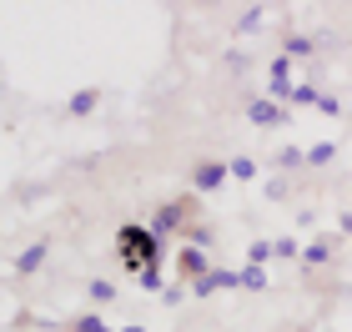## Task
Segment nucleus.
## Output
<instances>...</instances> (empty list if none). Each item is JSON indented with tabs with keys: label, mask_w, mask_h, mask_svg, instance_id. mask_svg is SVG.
I'll use <instances>...</instances> for the list:
<instances>
[{
	"label": "nucleus",
	"mask_w": 352,
	"mask_h": 332,
	"mask_svg": "<svg viewBox=\"0 0 352 332\" xmlns=\"http://www.w3.org/2000/svg\"><path fill=\"white\" fill-rule=\"evenodd\" d=\"M45 257H51V242H30V247L21 252V257H15V267H10V272L25 282V277H36L41 267H45Z\"/></svg>",
	"instance_id": "0eeeda50"
},
{
	"label": "nucleus",
	"mask_w": 352,
	"mask_h": 332,
	"mask_svg": "<svg viewBox=\"0 0 352 332\" xmlns=\"http://www.w3.org/2000/svg\"><path fill=\"white\" fill-rule=\"evenodd\" d=\"M242 287L247 292H262L267 287V267H242Z\"/></svg>",
	"instance_id": "6ab92c4d"
},
{
	"label": "nucleus",
	"mask_w": 352,
	"mask_h": 332,
	"mask_svg": "<svg viewBox=\"0 0 352 332\" xmlns=\"http://www.w3.org/2000/svg\"><path fill=\"white\" fill-rule=\"evenodd\" d=\"M182 242H186V247H201V252H212V247H217V232L206 227V221H191V227L182 232Z\"/></svg>",
	"instance_id": "1a4fd4ad"
},
{
	"label": "nucleus",
	"mask_w": 352,
	"mask_h": 332,
	"mask_svg": "<svg viewBox=\"0 0 352 332\" xmlns=\"http://www.w3.org/2000/svg\"><path fill=\"white\" fill-rule=\"evenodd\" d=\"M66 332H111V327L101 322V312H76V318L66 322Z\"/></svg>",
	"instance_id": "ddd939ff"
},
{
	"label": "nucleus",
	"mask_w": 352,
	"mask_h": 332,
	"mask_svg": "<svg viewBox=\"0 0 352 332\" xmlns=\"http://www.w3.org/2000/svg\"><path fill=\"white\" fill-rule=\"evenodd\" d=\"M136 282H141L146 292H162V262H156V267H146V272H141Z\"/></svg>",
	"instance_id": "5701e85b"
},
{
	"label": "nucleus",
	"mask_w": 352,
	"mask_h": 332,
	"mask_svg": "<svg viewBox=\"0 0 352 332\" xmlns=\"http://www.w3.org/2000/svg\"><path fill=\"white\" fill-rule=\"evenodd\" d=\"M217 292V282H212V272H206L201 282H191V297H212Z\"/></svg>",
	"instance_id": "a878e982"
},
{
	"label": "nucleus",
	"mask_w": 352,
	"mask_h": 332,
	"mask_svg": "<svg viewBox=\"0 0 352 332\" xmlns=\"http://www.w3.org/2000/svg\"><path fill=\"white\" fill-rule=\"evenodd\" d=\"M292 101L297 106H317V101H322V91H317V86H292Z\"/></svg>",
	"instance_id": "412c9836"
},
{
	"label": "nucleus",
	"mask_w": 352,
	"mask_h": 332,
	"mask_svg": "<svg viewBox=\"0 0 352 332\" xmlns=\"http://www.w3.org/2000/svg\"><path fill=\"white\" fill-rule=\"evenodd\" d=\"M262 5H252V10H242V15H236V30H242V36H252V30H262Z\"/></svg>",
	"instance_id": "a211bd4d"
},
{
	"label": "nucleus",
	"mask_w": 352,
	"mask_h": 332,
	"mask_svg": "<svg viewBox=\"0 0 352 332\" xmlns=\"http://www.w3.org/2000/svg\"><path fill=\"white\" fill-rule=\"evenodd\" d=\"M277 166H282V171L307 166V151H302V146H277Z\"/></svg>",
	"instance_id": "4468645a"
},
{
	"label": "nucleus",
	"mask_w": 352,
	"mask_h": 332,
	"mask_svg": "<svg viewBox=\"0 0 352 332\" xmlns=\"http://www.w3.org/2000/svg\"><path fill=\"white\" fill-rule=\"evenodd\" d=\"M247 121H252V126H262V131H272V126H282V121H287V106H277L272 96L247 101Z\"/></svg>",
	"instance_id": "423d86ee"
},
{
	"label": "nucleus",
	"mask_w": 352,
	"mask_h": 332,
	"mask_svg": "<svg viewBox=\"0 0 352 332\" xmlns=\"http://www.w3.org/2000/svg\"><path fill=\"white\" fill-rule=\"evenodd\" d=\"M227 171H232L236 181H257V162H252V156H232Z\"/></svg>",
	"instance_id": "2eb2a0df"
},
{
	"label": "nucleus",
	"mask_w": 352,
	"mask_h": 332,
	"mask_svg": "<svg viewBox=\"0 0 352 332\" xmlns=\"http://www.w3.org/2000/svg\"><path fill=\"white\" fill-rule=\"evenodd\" d=\"M267 262H277V257H272V242L262 236V242H252V247H247V267H267Z\"/></svg>",
	"instance_id": "dca6fc26"
},
{
	"label": "nucleus",
	"mask_w": 352,
	"mask_h": 332,
	"mask_svg": "<svg viewBox=\"0 0 352 332\" xmlns=\"http://www.w3.org/2000/svg\"><path fill=\"white\" fill-rule=\"evenodd\" d=\"M162 236H156L151 227H146V221H126V227L116 232V257H121V267H126V272H146V267H156V262H162Z\"/></svg>",
	"instance_id": "f257e3e1"
},
{
	"label": "nucleus",
	"mask_w": 352,
	"mask_h": 332,
	"mask_svg": "<svg viewBox=\"0 0 352 332\" xmlns=\"http://www.w3.org/2000/svg\"><path fill=\"white\" fill-rule=\"evenodd\" d=\"M206 272H212V262H206V252L201 247H176V277H182L186 282V287H191V282H201Z\"/></svg>",
	"instance_id": "39448f33"
},
{
	"label": "nucleus",
	"mask_w": 352,
	"mask_h": 332,
	"mask_svg": "<svg viewBox=\"0 0 352 332\" xmlns=\"http://www.w3.org/2000/svg\"><path fill=\"white\" fill-rule=\"evenodd\" d=\"M96 101H101V91H96V86H86V91H76V96L66 101V111H71V116H91V111H96Z\"/></svg>",
	"instance_id": "9d476101"
},
{
	"label": "nucleus",
	"mask_w": 352,
	"mask_h": 332,
	"mask_svg": "<svg viewBox=\"0 0 352 332\" xmlns=\"http://www.w3.org/2000/svg\"><path fill=\"white\" fill-rule=\"evenodd\" d=\"M121 332H146V327H136V322H131V327H121Z\"/></svg>",
	"instance_id": "cd10ccee"
},
{
	"label": "nucleus",
	"mask_w": 352,
	"mask_h": 332,
	"mask_svg": "<svg viewBox=\"0 0 352 332\" xmlns=\"http://www.w3.org/2000/svg\"><path fill=\"white\" fill-rule=\"evenodd\" d=\"M186 292H191L186 282H171V287H162V302H166V307H176V302H182Z\"/></svg>",
	"instance_id": "b1692460"
},
{
	"label": "nucleus",
	"mask_w": 352,
	"mask_h": 332,
	"mask_svg": "<svg viewBox=\"0 0 352 332\" xmlns=\"http://www.w3.org/2000/svg\"><path fill=\"white\" fill-rule=\"evenodd\" d=\"M338 232H342V236H352V212H342V217H338Z\"/></svg>",
	"instance_id": "bb28decb"
},
{
	"label": "nucleus",
	"mask_w": 352,
	"mask_h": 332,
	"mask_svg": "<svg viewBox=\"0 0 352 332\" xmlns=\"http://www.w3.org/2000/svg\"><path fill=\"white\" fill-rule=\"evenodd\" d=\"M86 297L96 307H106V302H116V282H106V277H91L86 282Z\"/></svg>",
	"instance_id": "9b49d317"
},
{
	"label": "nucleus",
	"mask_w": 352,
	"mask_h": 332,
	"mask_svg": "<svg viewBox=\"0 0 352 332\" xmlns=\"http://www.w3.org/2000/svg\"><path fill=\"white\" fill-rule=\"evenodd\" d=\"M317 111H322V116H342V101H338V96H327V91H322V101H317Z\"/></svg>",
	"instance_id": "393cba45"
},
{
	"label": "nucleus",
	"mask_w": 352,
	"mask_h": 332,
	"mask_svg": "<svg viewBox=\"0 0 352 332\" xmlns=\"http://www.w3.org/2000/svg\"><path fill=\"white\" fill-rule=\"evenodd\" d=\"M277 332H282V327H277Z\"/></svg>",
	"instance_id": "c85d7f7f"
},
{
	"label": "nucleus",
	"mask_w": 352,
	"mask_h": 332,
	"mask_svg": "<svg viewBox=\"0 0 352 332\" xmlns=\"http://www.w3.org/2000/svg\"><path fill=\"white\" fill-rule=\"evenodd\" d=\"M332 156H338V141H317V146L307 151V166H327Z\"/></svg>",
	"instance_id": "f3484780"
},
{
	"label": "nucleus",
	"mask_w": 352,
	"mask_h": 332,
	"mask_svg": "<svg viewBox=\"0 0 352 332\" xmlns=\"http://www.w3.org/2000/svg\"><path fill=\"white\" fill-rule=\"evenodd\" d=\"M338 247H342V232H317L307 247H302V267L307 272H317V267H327L332 257H338Z\"/></svg>",
	"instance_id": "7ed1b4c3"
},
{
	"label": "nucleus",
	"mask_w": 352,
	"mask_h": 332,
	"mask_svg": "<svg viewBox=\"0 0 352 332\" xmlns=\"http://www.w3.org/2000/svg\"><path fill=\"white\" fill-rule=\"evenodd\" d=\"M227 162H217V156H206V162H197L191 166V192H221L227 186Z\"/></svg>",
	"instance_id": "20e7f679"
},
{
	"label": "nucleus",
	"mask_w": 352,
	"mask_h": 332,
	"mask_svg": "<svg viewBox=\"0 0 352 332\" xmlns=\"http://www.w3.org/2000/svg\"><path fill=\"white\" fill-rule=\"evenodd\" d=\"M317 45H322L317 36H297V30H287V36H282V56H287V60H307Z\"/></svg>",
	"instance_id": "6e6552de"
},
{
	"label": "nucleus",
	"mask_w": 352,
	"mask_h": 332,
	"mask_svg": "<svg viewBox=\"0 0 352 332\" xmlns=\"http://www.w3.org/2000/svg\"><path fill=\"white\" fill-rule=\"evenodd\" d=\"M212 282H217V292L221 287H242V272H232V267H212Z\"/></svg>",
	"instance_id": "aec40b11"
},
{
	"label": "nucleus",
	"mask_w": 352,
	"mask_h": 332,
	"mask_svg": "<svg viewBox=\"0 0 352 332\" xmlns=\"http://www.w3.org/2000/svg\"><path fill=\"white\" fill-rule=\"evenodd\" d=\"M292 66H297V60H287V56H277V60H272V81H292Z\"/></svg>",
	"instance_id": "4be33fe9"
},
{
	"label": "nucleus",
	"mask_w": 352,
	"mask_h": 332,
	"mask_svg": "<svg viewBox=\"0 0 352 332\" xmlns=\"http://www.w3.org/2000/svg\"><path fill=\"white\" fill-rule=\"evenodd\" d=\"M272 257L277 262H302V242L297 236H272Z\"/></svg>",
	"instance_id": "f8f14e48"
},
{
	"label": "nucleus",
	"mask_w": 352,
	"mask_h": 332,
	"mask_svg": "<svg viewBox=\"0 0 352 332\" xmlns=\"http://www.w3.org/2000/svg\"><path fill=\"white\" fill-rule=\"evenodd\" d=\"M191 221H201V207H197V192H182V197H166L162 207L151 212L146 227L162 236V242H171V236H182Z\"/></svg>",
	"instance_id": "f03ea898"
}]
</instances>
